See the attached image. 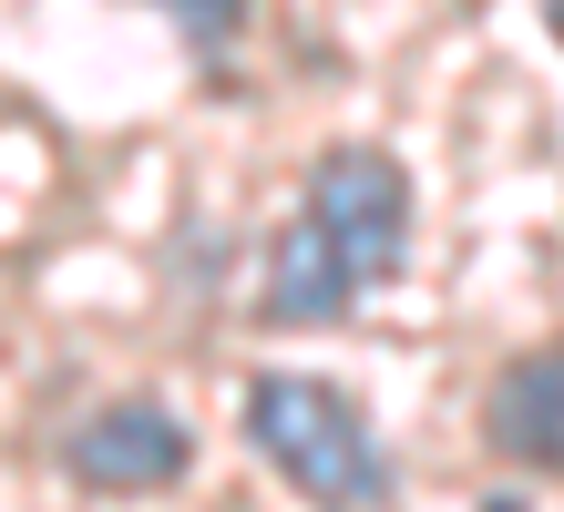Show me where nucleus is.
<instances>
[{"mask_svg": "<svg viewBox=\"0 0 564 512\" xmlns=\"http://www.w3.org/2000/svg\"><path fill=\"white\" fill-rule=\"evenodd\" d=\"M154 11H175V31H185V42L226 52V42H237V21H247V0H154Z\"/></svg>", "mask_w": 564, "mask_h": 512, "instance_id": "39448f33", "label": "nucleus"}, {"mask_svg": "<svg viewBox=\"0 0 564 512\" xmlns=\"http://www.w3.org/2000/svg\"><path fill=\"white\" fill-rule=\"evenodd\" d=\"M411 247V185L380 144H328L318 175H308V205L297 226L278 236L268 257V318L278 328H318L339 318L359 287H380Z\"/></svg>", "mask_w": 564, "mask_h": 512, "instance_id": "f257e3e1", "label": "nucleus"}, {"mask_svg": "<svg viewBox=\"0 0 564 512\" xmlns=\"http://www.w3.org/2000/svg\"><path fill=\"white\" fill-rule=\"evenodd\" d=\"M247 440L308 502H390V451L370 440L359 400L308 380V369H257L247 380Z\"/></svg>", "mask_w": 564, "mask_h": 512, "instance_id": "f03ea898", "label": "nucleus"}, {"mask_svg": "<svg viewBox=\"0 0 564 512\" xmlns=\"http://www.w3.org/2000/svg\"><path fill=\"white\" fill-rule=\"evenodd\" d=\"M62 461H73V482H93V492H164L195 461V440H185V421L164 400H104L93 421H73Z\"/></svg>", "mask_w": 564, "mask_h": 512, "instance_id": "7ed1b4c3", "label": "nucleus"}, {"mask_svg": "<svg viewBox=\"0 0 564 512\" xmlns=\"http://www.w3.org/2000/svg\"><path fill=\"white\" fill-rule=\"evenodd\" d=\"M482 440L523 471H564V349H523L482 390Z\"/></svg>", "mask_w": 564, "mask_h": 512, "instance_id": "20e7f679", "label": "nucleus"}]
</instances>
